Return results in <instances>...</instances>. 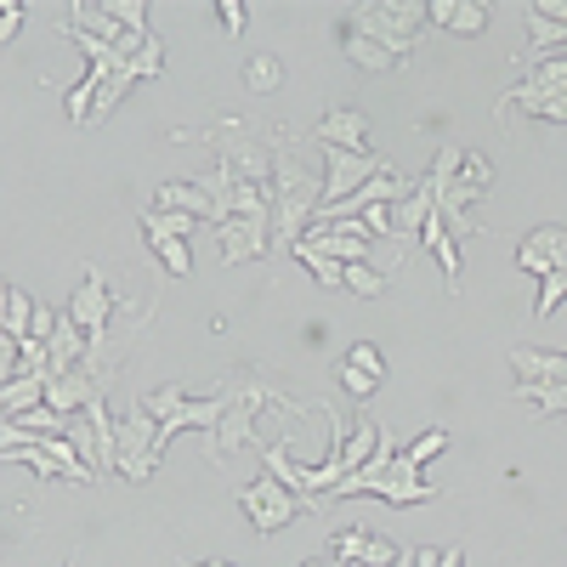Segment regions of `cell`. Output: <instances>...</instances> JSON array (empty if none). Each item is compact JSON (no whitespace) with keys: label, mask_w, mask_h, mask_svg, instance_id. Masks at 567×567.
I'll use <instances>...</instances> for the list:
<instances>
[{"label":"cell","mask_w":567,"mask_h":567,"mask_svg":"<svg viewBox=\"0 0 567 567\" xmlns=\"http://www.w3.org/2000/svg\"><path fill=\"white\" fill-rule=\"evenodd\" d=\"M443 449H449V432H443V425H432V432H420V437H414L403 454H409L414 465H425V460H432V454H443Z\"/></svg>","instance_id":"d6a6232c"},{"label":"cell","mask_w":567,"mask_h":567,"mask_svg":"<svg viewBox=\"0 0 567 567\" xmlns=\"http://www.w3.org/2000/svg\"><path fill=\"white\" fill-rule=\"evenodd\" d=\"M323 210V171L307 165L296 131H272V245L290 250Z\"/></svg>","instance_id":"6da1fadb"},{"label":"cell","mask_w":567,"mask_h":567,"mask_svg":"<svg viewBox=\"0 0 567 567\" xmlns=\"http://www.w3.org/2000/svg\"><path fill=\"white\" fill-rule=\"evenodd\" d=\"M216 250L227 267H239V261H256L272 250V216H233L216 227Z\"/></svg>","instance_id":"8fae6325"},{"label":"cell","mask_w":567,"mask_h":567,"mask_svg":"<svg viewBox=\"0 0 567 567\" xmlns=\"http://www.w3.org/2000/svg\"><path fill=\"white\" fill-rule=\"evenodd\" d=\"M374 528H336V561H363Z\"/></svg>","instance_id":"4dcf8cb0"},{"label":"cell","mask_w":567,"mask_h":567,"mask_svg":"<svg viewBox=\"0 0 567 567\" xmlns=\"http://www.w3.org/2000/svg\"><path fill=\"white\" fill-rule=\"evenodd\" d=\"M323 567H347V561H323Z\"/></svg>","instance_id":"f35d334b"},{"label":"cell","mask_w":567,"mask_h":567,"mask_svg":"<svg viewBox=\"0 0 567 567\" xmlns=\"http://www.w3.org/2000/svg\"><path fill=\"white\" fill-rule=\"evenodd\" d=\"M420 239H425V250L437 256V267H443V278H449V290H460V250H454V227H449L443 216H432Z\"/></svg>","instance_id":"44dd1931"},{"label":"cell","mask_w":567,"mask_h":567,"mask_svg":"<svg viewBox=\"0 0 567 567\" xmlns=\"http://www.w3.org/2000/svg\"><path fill=\"white\" fill-rule=\"evenodd\" d=\"M301 567H323V561H301Z\"/></svg>","instance_id":"ab89813d"},{"label":"cell","mask_w":567,"mask_h":567,"mask_svg":"<svg viewBox=\"0 0 567 567\" xmlns=\"http://www.w3.org/2000/svg\"><path fill=\"white\" fill-rule=\"evenodd\" d=\"M336 381H341V386H347V392H352L358 403H363V398H374V392H381V381H369V374H363V369H352L347 358L336 363Z\"/></svg>","instance_id":"1f68e13d"},{"label":"cell","mask_w":567,"mask_h":567,"mask_svg":"<svg viewBox=\"0 0 567 567\" xmlns=\"http://www.w3.org/2000/svg\"><path fill=\"white\" fill-rule=\"evenodd\" d=\"M114 290H109V272L103 267H85V278H80V290H74V301H69V318L85 329V341L91 347H103L109 341V323H114Z\"/></svg>","instance_id":"9c48e42d"},{"label":"cell","mask_w":567,"mask_h":567,"mask_svg":"<svg viewBox=\"0 0 567 567\" xmlns=\"http://www.w3.org/2000/svg\"><path fill=\"white\" fill-rule=\"evenodd\" d=\"M561 301H567V272H550V278H539V301H534V318H550Z\"/></svg>","instance_id":"f546056e"},{"label":"cell","mask_w":567,"mask_h":567,"mask_svg":"<svg viewBox=\"0 0 567 567\" xmlns=\"http://www.w3.org/2000/svg\"><path fill=\"white\" fill-rule=\"evenodd\" d=\"M312 136H318V148H352V154H369V120H363L358 109H329V114L312 125Z\"/></svg>","instance_id":"4fadbf2b"},{"label":"cell","mask_w":567,"mask_h":567,"mask_svg":"<svg viewBox=\"0 0 567 567\" xmlns=\"http://www.w3.org/2000/svg\"><path fill=\"white\" fill-rule=\"evenodd\" d=\"M296 261L323 284V290H347V267H341V261H329V256H318V250H296Z\"/></svg>","instance_id":"4316f807"},{"label":"cell","mask_w":567,"mask_h":567,"mask_svg":"<svg viewBox=\"0 0 567 567\" xmlns=\"http://www.w3.org/2000/svg\"><path fill=\"white\" fill-rule=\"evenodd\" d=\"M296 250H318V256H329V261H341V267H352V261H369V250H374V239L363 233V221H336V227H323V221H312L307 233H301V245Z\"/></svg>","instance_id":"30bf717a"},{"label":"cell","mask_w":567,"mask_h":567,"mask_svg":"<svg viewBox=\"0 0 567 567\" xmlns=\"http://www.w3.org/2000/svg\"><path fill=\"white\" fill-rule=\"evenodd\" d=\"M454 7H460V0H432V7H425V12H432V29H449L454 23Z\"/></svg>","instance_id":"8d00e7d4"},{"label":"cell","mask_w":567,"mask_h":567,"mask_svg":"<svg viewBox=\"0 0 567 567\" xmlns=\"http://www.w3.org/2000/svg\"><path fill=\"white\" fill-rule=\"evenodd\" d=\"M216 18H221V29H227V34H239V29H245V0H221Z\"/></svg>","instance_id":"d590c367"},{"label":"cell","mask_w":567,"mask_h":567,"mask_svg":"<svg viewBox=\"0 0 567 567\" xmlns=\"http://www.w3.org/2000/svg\"><path fill=\"white\" fill-rule=\"evenodd\" d=\"M239 511L250 516V528L267 539V534H278V528H290L301 511H318V499H301V494H290V488H284L278 477H267V471H261L256 483H245V488H239Z\"/></svg>","instance_id":"5b68a950"},{"label":"cell","mask_w":567,"mask_h":567,"mask_svg":"<svg viewBox=\"0 0 567 567\" xmlns=\"http://www.w3.org/2000/svg\"><path fill=\"white\" fill-rule=\"evenodd\" d=\"M516 398L534 414H567V386H550V381H516Z\"/></svg>","instance_id":"603a6c76"},{"label":"cell","mask_w":567,"mask_h":567,"mask_svg":"<svg viewBox=\"0 0 567 567\" xmlns=\"http://www.w3.org/2000/svg\"><path fill=\"white\" fill-rule=\"evenodd\" d=\"M227 386V414H221V425L210 432V460L221 465L227 454H239V449H267L261 437H256V414L267 409V403H278V409H290V414H307V403H296V398H284L278 386H267L261 374H233V381H221Z\"/></svg>","instance_id":"7a4b0ae2"},{"label":"cell","mask_w":567,"mask_h":567,"mask_svg":"<svg viewBox=\"0 0 567 567\" xmlns=\"http://www.w3.org/2000/svg\"><path fill=\"white\" fill-rule=\"evenodd\" d=\"M103 7H109V18H114L120 29L148 34V0H103Z\"/></svg>","instance_id":"83f0119b"},{"label":"cell","mask_w":567,"mask_h":567,"mask_svg":"<svg viewBox=\"0 0 567 567\" xmlns=\"http://www.w3.org/2000/svg\"><path fill=\"white\" fill-rule=\"evenodd\" d=\"M511 369H516V381H550V386H567V352L511 347Z\"/></svg>","instance_id":"2e32d148"},{"label":"cell","mask_w":567,"mask_h":567,"mask_svg":"<svg viewBox=\"0 0 567 567\" xmlns=\"http://www.w3.org/2000/svg\"><path fill=\"white\" fill-rule=\"evenodd\" d=\"M261 471L267 477H278L290 494H301V499H312L307 494V465H296V454H290V437H278V443H267L261 449Z\"/></svg>","instance_id":"ac0fdd59"},{"label":"cell","mask_w":567,"mask_h":567,"mask_svg":"<svg viewBox=\"0 0 567 567\" xmlns=\"http://www.w3.org/2000/svg\"><path fill=\"white\" fill-rule=\"evenodd\" d=\"M23 18H29V7H23V0H0V45H12V40H18Z\"/></svg>","instance_id":"836d02e7"},{"label":"cell","mask_w":567,"mask_h":567,"mask_svg":"<svg viewBox=\"0 0 567 567\" xmlns=\"http://www.w3.org/2000/svg\"><path fill=\"white\" fill-rule=\"evenodd\" d=\"M347 363L363 369L369 381H386V358H381V347H374V341H352V347H347Z\"/></svg>","instance_id":"f1b7e54d"},{"label":"cell","mask_w":567,"mask_h":567,"mask_svg":"<svg viewBox=\"0 0 567 567\" xmlns=\"http://www.w3.org/2000/svg\"><path fill=\"white\" fill-rule=\"evenodd\" d=\"M165 425L148 414V409H125V420H120V471H125V483H148L154 471H159V460H165Z\"/></svg>","instance_id":"277c9868"},{"label":"cell","mask_w":567,"mask_h":567,"mask_svg":"<svg viewBox=\"0 0 567 567\" xmlns=\"http://www.w3.org/2000/svg\"><path fill=\"white\" fill-rule=\"evenodd\" d=\"M34 307H40V301H29L18 284H7V296H0V336H7V341H29Z\"/></svg>","instance_id":"7402d4cb"},{"label":"cell","mask_w":567,"mask_h":567,"mask_svg":"<svg viewBox=\"0 0 567 567\" xmlns=\"http://www.w3.org/2000/svg\"><path fill=\"white\" fill-rule=\"evenodd\" d=\"M154 210L194 216V221H210V227H216V205H210V194L199 187V176H187V182H165L159 194H154Z\"/></svg>","instance_id":"5bb4252c"},{"label":"cell","mask_w":567,"mask_h":567,"mask_svg":"<svg viewBox=\"0 0 567 567\" xmlns=\"http://www.w3.org/2000/svg\"><path fill=\"white\" fill-rule=\"evenodd\" d=\"M142 233H148L154 256L171 267V278H187V272H194V256H187V239H176V233L165 227V216H159V210H142Z\"/></svg>","instance_id":"9a60e30c"},{"label":"cell","mask_w":567,"mask_h":567,"mask_svg":"<svg viewBox=\"0 0 567 567\" xmlns=\"http://www.w3.org/2000/svg\"><path fill=\"white\" fill-rule=\"evenodd\" d=\"M63 567H74V561H63Z\"/></svg>","instance_id":"b9f144b4"},{"label":"cell","mask_w":567,"mask_h":567,"mask_svg":"<svg viewBox=\"0 0 567 567\" xmlns=\"http://www.w3.org/2000/svg\"><path fill=\"white\" fill-rule=\"evenodd\" d=\"M386 278H392L386 267H369V261H352V267H347V290H352V296H363V301H374V296L386 290Z\"/></svg>","instance_id":"d4e9b609"},{"label":"cell","mask_w":567,"mask_h":567,"mask_svg":"<svg viewBox=\"0 0 567 567\" xmlns=\"http://www.w3.org/2000/svg\"><path fill=\"white\" fill-rule=\"evenodd\" d=\"M550 103H567V52H561V58H539V63L528 69V80H516L505 97H499L494 120H505L511 109H528L534 120H545Z\"/></svg>","instance_id":"52a82bcc"},{"label":"cell","mask_w":567,"mask_h":567,"mask_svg":"<svg viewBox=\"0 0 567 567\" xmlns=\"http://www.w3.org/2000/svg\"><path fill=\"white\" fill-rule=\"evenodd\" d=\"M516 267H523V272H534V278L567 272V227L545 221V227L523 233V245H516Z\"/></svg>","instance_id":"7c38bea8"},{"label":"cell","mask_w":567,"mask_h":567,"mask_svg":"<svg viewBox=\"0 0 567 567\" xmlns=\"http://www.w3.org/2000/svg\"><path fill=\"white\" fill-rule=\"evenodd\" d=\"M488 18H494V7H483V0H460V7H454V23H449V34L471 40V34H483V29H488Z\"/></svg>","instance_id":"484cf974"},{"label":"cell","mask_w":567,"mask_h":567,"mask_svg":"<svg viewBox=\"0 0 567 567\" xmlns=\"http://www.w3.org/2000/svg\"><path fill=\"white\" fill-rule=\"evenodd\" d=\"M45 374H18V381H7L0 386V420H23L29 409H40L45 403Z\"/></svg>","instance_id":"e0dca14e"},{"label":"cell","mask_w":567,"mask_h":567,"mask_svg":"<svg viewBox=\"0 0 567 567\" xmlns=\"http://www.w3.org/2000/svg\"><path fill=\"white\" fill-rule=\"evenodd\" d=\"M352 29H363V34H374V40H381V45H386V52H398V58H409V52H414V45H420L414 34H403L398 23H386L381 12H374V0H363V7L352 12Z\"/></svg>","instance_id":"ffe728a7"},{"label":"cell","mask_w":567,"mask_h":567,"mask_svg":"<svg viewBox=\"0 0 567 567\" xmlns=\"http://www.w3.org/2000/svg\"><path fill=\"white\" fill-rule=\"evenodd\" d=\"M205 142H216V159L239 171V182H272V148L245 120H216V131H205Z\"/></svg>","instance_id":"8992f818"},{"label":"cell","mask_w":567,"mask_h":567,"mask_svg":"<svg viewBox=\"0 0 567 567\" xmlns=\"http://www.w3.org/2000/svg\"><path fill=\"white\" fill-rule=\"evenodd\" d=\"M460 182H471V187H494V165H488L483 154H465V165H460Z\"/></svg>","instance_id":"e575fe53"},{"label":"cell","mask_w":567,"mask_h":567,"mask_svg":"<svg viewBox=\"0 0 567 567\" xmlns=\"http://www.w3.org/2000/svg\"><path fill=\"white\" fill-rule=\"evenodd\" d=\"M347 567H363V561H347Z\"/></svg>","instance_id":"60d3db41"},{"label":"cell","mask_w":567,"mask_h":567,"mask_svg":"<svg viewBox=\"0 0 567 567\" xmlns=\"http://www.w3.org/2000/svg\"><path fill=\"white\" fill-rule=\"evenodd\" d=\"M341 52H347V58H352V63H358L363 74H392V69L403 63L398 52H386V45L374 40V34H363V29H352V34L341 40Z\"/></svg>","instance_id":"d6986e66"},{"label":"cell","mask_w":567,"mask_h":567,"mask_svg":"<svg viewBox=\"0 0 567 567\" xmlns=\"http://www.w3.org/2000/svg\"><path fill=\"white\" fill-rule=\"evenodd\" d=\"M245 85L256 91V97H267V91H278V85H284V63H278L272 52L250 58V63H245Z\"/></svg>","instance_id":"cb8c5ba5"},{"label":"cell","mask_w":567,"mask_h":567,"mask_svg":"<svg viewBox=\"0 0 567 567\" xmlns=\"http://www.w3.org/2000/svg\"><path fill=\"white\" fill-rule=\"evenodd\" d=\"M227 403H233L227 386L210 392V398H187L182 386H159V392L142 398V409H148V414L165 425V443H171L176 432H216L221 414H227Z\"/></svg>","instance_id":"3957f363"},{"label":"cell","mask_w":567,"mask_h":567,"mask_svg":"<svg viewBox=\"0 0 567 567\" xmlns=\"http://www.w3.org/2000/svg\"><path fill=\"white\" fill-rule=\"evenodd\" d=\"M194 567H233V561H194Z\"/></svg>","instance_id":"74e56055"},{"label":"cell","mask_w":567,"mask_h":567,"mask_svg":"<svg viewBox=\"0 0 567 567\" xmlns=\"http://www.w3.org/2000/svg\"><path fill=\"white\" fill-rule=\"evenodd\" d=\"M392 165L381 154H352V148H323V205L352 199L358 187H369L374 176H386Z\"/></svg>","instance_id":"ba28073f"}]
</instances>
